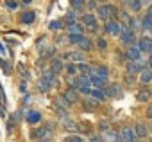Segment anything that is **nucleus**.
<instances>
[{
    "label": "nucleus",
    "mask_w": 152,
    "mask_h": 142,
    "mask_svg": "<svg viewBox=\"0 0 152 142\" xmlns=\"http://www.w3.org/2000/svg\"><path fill=\"white\" fill-rule=\"evenodd\" d=\"M120 142H138V137L134 133V128H129V126H124L120 131Z\"/></svg>",
    "instance_id": "nucleus-1"
},
{
    "label": "nucleus",
    "mask_w": 152,
    "mask_h": 142,
    "mask_svg": "<svg viewBox=\"0 0 152 142\" xmlns=\"http://www.w3.org/2000/svg\"><path fill=\"white\" fill-rule=\"evenodd\" d=\"M116 15V7H113V6H109V4H100L99 6V16L102 18V20H111L113 16Z\"/></svg>",
    "instance_id": "nucleus-2"
},
{
    "label": "nucleus",
    "mask_w": 152,
    "mask_h": 142,
    "mask_svg": "<svg viewBox=\"0 0 152 142\" xmlns=\"http://www.w3.org/2000/svg\"><path fill=\"white\" fill-rule=\"evenodd\" d=\"M50 131H52V124L39 126V128H36V129H32V131H31V138H45Z\"/></svg>",
    "instance_id": "nucleus-3"
},
{
    "label": "nucleus",
    "mask_w": 152,
    "mask_h": 142,
    "mask_svg": "<svg viewBox=\"0 0 152 142\" xmlns=\"http://www.w3.org/2000/svg\"><path fill=\"white\" fill-rule=\"evenodd\" d=\"M106 31H107L109 34L120 36V33H122V22H118V20H109V22L106 24Z\"/></svg>",
    "instance_id": "nucleus-4"
},
{
    "label": "nucleus",
    "mask_w": 152,
    "mask_h": 142,
    "mask_svg": "<svg viewBox=\"0 0 152 142\" xmlns=\"http://www.w3.org/2000/svg\"><path fill=\"white\" fill-rule=\"evenodd\" d=\"M120 38L125 45H134V31H131L129 27H122V33H120Z\"/></svg>",
    "instance_id": "nucleus-5"
},
{
    "label": "nucleus",
    "mask_w": 152,
    "mask_h": 142,
    "mask_svg": "<svg viewBox=\"0 0 152 142\" xmlns=\"http://www.w3.org/2000/svg\"><path fill=\"white\" fill-rule=\"evenodd\" d=\"M143 70H145V63H141L140 59H138V61H129V63H127V74H131V76L136 74V72L141 74Z\"/></svg>",
    "instance_id": "nucleus-6"
},
{
    "label": "nucleus",
    "mask_w": 152,
    "mask_h": 142,
    "mask_svg": "<svg viewBox=\"0 0 152 142\" xmlns=\"http://www.w3.org/2000/svg\"><path fill=\"white\" fill-rule=\"evenodd\" d=\"M63 70H64L63 61H61L59 58H54V59H52V63H50V72H52L54 76H57L59 72H63Z\"/></svg>",
    "instance_id": "nucleus-7"
},
{
    "label": "nucleus",
    "mask_w": 152,
    "mask_h": 142,
    "mask_svg": "<svg viewBox=\"0 0 152 142\" xmlns=\"http://www.w3.org/2000/svg\"><path fill=\"white\" fill-rule=\"evenodd\" d=\"M83 22H84V25H86L90 31H97V18H95L93 15L86 13V15L83 16Z\"/></svg>",
    "instance_id": "nucleus-8"
},
{
    "label": "nucleus",
    "mask_w": 152,
    "mask_h": 142,
    "mask_svg": "<svg viewBox=\"0 0 152 142\" xmlns=\"http://www.w3.org/2000/svg\"><path fill=\"white\" fill-rule=\"evenodd\" d=\"M102 138H104V142H120V135H118V131H115V129L104 131V133H102Z\"/></svg>",
    "instance_id": "nucleus-9"
},
{
    "label": "nucleus",
    "mask_w": 152,
    "mask_h": 142,
    "mask_svg": "<svg viewBox=\"0 0 152 142\" xmlns=\"http://www.w3.org/2000/svg\"><path fill=\"white\" fill-rule=\"evenodd\" d=\"M140 54H141V50H140V47H138L136 43L131 45L129 50H127V58H129L131 61H138V59H140Z\"/></svg>",
    "instance_id": "nucleus-10"
},
{
    "label": "nucleus",
    "mask_w": 152,
    "mask_h": 142,
    "mask_svg": "<svg viewBox=\"0 0 152 142\" xmlns=\"http://www.w3.org/2000/svg\"><path fill=\"white\" fill-rule=\"evenodd\" d=\"M63 99H64L66 103H77V101H79V95H77V92H75L73 88H68V90L63 94Z\"/></svg>",
    "instance_id": "nucleus-11"
},
{
    "label": "nucleus",
    "mask_w": 152,
    "mask_h": 142,
    "mask_svg": "<svg viewBox=\"0 0 152 142\" xmlns=\"http://www.w3.org/2000/svg\"><path fill=\"white\" fill-rule=\"evenodd\" d=\"M88 95H90L93 101H97V103H99V101H104V99H107V97H106V94H104V90H93V88H91Z\"/></svg>",
    "instance_id": "nucleus-12"
},
{
    "label": "nucleus",
    "mask_w": 152,
    "mask_h": 142,
    "mask_svg": "<svg viewBox=\"0 0 152 142\" xmlns=\"http://www.w3.org/2000/svg\"><path fill=\"white\" fill-rule=\"evenodd\" d=\"M134 133H136L138 138H145V137L148 135V129H147L145 124H136V126H134Z\"/></svg>",
    "instance_id": "nucleus-13"
},
{
    "label": "nucleus",
    "mask_w": 152,
    "mask_h": 142,
    "mask_svg": "<svg viewBox=\"0 0 152 142\" xmlns=\"http://www.w3.org/2000/svg\"><path fill=\"white\" fill-rule=\"evenodd\" d=\"M70 59H72V63H84V54L81 52V50H77V52H70V54H66Z\"/></svg>",
    "instance_id": "nucleus-14"
},
{
    "label": "nucleus",
    "mask_w": 152,
    "mask_h": 142,
    "mask_svg": "<svg viewBox=\"0 0 152 142\" xmlns=\"http://www.w3.org/2000/svg\"><path fill=\"white\" fill-rule=\"evenodd\" d=\"M136 45L140 47V50H143V52H148V50H150V45H152V40H150V38H141V40H140Z\"/></svg>",
    "instance_id": "nucleus-15"
},
{
    "label": "nucleus",
    "mask_w": 152,
    "mask_h": 142,
    "mask_svg": "<svg viewBox=\"0 0 152 142\" xmlns=\"http://www.w3.org/2000/svg\"><path fill=\"white\" fill-rule=\"evenodd\" d=\"M140 81H141L143 85H148V83L152 81V70H150V68H145L143 72L140 74Z\"/></svg>",
    "instance_id": "nucleus-16"
},
{
    "label": "nucleus",
    "mask_w": 152,
    "mask_h": 142,
    "mask_svg": "<svg viewBox=\"0 0 152 142\" xmlns=\"http://www.w3.org/2000/svg\"><path fill=\"white\" fill-rule=\"evenodd\" d=\"M91 87H93V90H104V87H106V79L91 78Z\"/></svg>",
    "instance_id": "nucleus-17"
},
{
    "label": "nucleus",
    "mask_w": 152,
    "mask_h": 142,
    "mask_svg": "<svg viewBox=\"0 0 152 142\" xmlns=\"http://www.w3.org/2000/svg\"><path fill=\"white\" fill-rule=\"evenodd\" d=\"M68 27V34H83V27L79 25V24H70V25H66Z\"/></svg>",
    "instance_id": "nucleus-18"
},
{
    "label": "nucleus",
    "mask_w": 152,
    "mask_h": 142,
    "mask_svg": "<svg viewBox=\"0 0 152 142\" xmlns=\"http://www.w3.org/2000/svg\"><path fill=\"white\" fill-rule=\"evenodd\" d=\"M27 121H29V124H38L41 121V115L38 112H29L27 113Z\"/></svg>",
    "instance_id": "nucleus-19"
},
{
    "label": "nucleus",
    "mask_w": 152,
    "mask_h": 142,
    "mask_svg": "<svg viewBox=\"0 0 152 142\" xmlns=\"http://www.w3.org/2000/svg\"><path fill=\"white\" fill-rule=\"evenodd\" d=\"M20 22H22V24H32V22H34V13H32V11L23 13V15L20 16Z\"/></svg>",
    "instance_id": "nucleus-20"
},
{
    "label": "nucleus",
    "mask_w": 152,
    "mask_h": 142,
    "mask_svg": "<svg viewBox=\"0 0 152 142\" xmlns=\"http://www.w3.org/2000/svg\"><path fill=\"white\" fill-rule=\"evenodd\" d=\"M83 106H84V108H86V110H90V112H91V110H95V108H97V106H99V103H97V101H93V99H90V97H88V99H86V101H84V103H83Z\"/></svg>",
    "instance_id": "nucleus-21"
},
{
    "label": "nucleus",
    "mask_w": 152,
    "mask_h": 142,
    "mask_svg": "<svg viewBox=\"0 0 152 142\" xmlns=\"http://www.w3.org/2000/svg\"><path fill=\"white\" fill-rule=\"evenodd\" d=\"M141 27L143 29H152V15H145V18L141 20Z\"/></svg>",
    "instance_id": "nucleus-22"
},
{
    "label": "nucleus",
    "mask_w": 152,
    "mask_h": 142,
    "mask_svg": "<svg viewBox=\"0 0 152 142\" xmlns=\"http://www.w3.org/2000/svg\"><path fill=\"white\" fill-rule=\"evenodd\" d=\"M79 47H81L83 50H91V41H90L88 38H83V40L79 41Z\"/></svg>",
    "instance_id": "nucleus-23"
},
{
    "label": "nucleus",
    "mask_w": 152,
    "mask_h": 142,
    "mask_svg": "<svg viewBox=\"0 0 152 142\" xmlns=\"http://www.w3.org/2000/svg\"><path fill=\"white\" fill-rule=\"evenodd\" d=\"M63 27H64V24H63L61 20H52V22H50V29H52V31H59V29H63Z\"/></svg>",
    "instance_id": "nucleus-24"
},
{
    "label": "nucleus",
    "mask_w": 152,
    "mask_h": 142,
    "mask_svg": "<svg viewBox=\"0 0 152 142\" xmlns=\"http://www.w3.org/2000/svg\"><path fill=\"white\" fill-rule=\"evenodd\" d=\"M83 38H84L83 34H68V41H70V43H77V45H79V41H81Z\"/></svg>",
    "instance_id": "nucleus-25"
},
{
    "label": "nucleus",
    "mask_w": 152,
    "mask_h": 142,
    "mask_svg": "<svg viewBox=\"0 0 152 142\" xmlns=\"http://www.w3.org/2000/svg\"><path fill=\"white\" fill-rule=\"evenodd\" d=\"M125 6L129 9H132V11H140L141 9V2H132V0H131V2H125Z\"/></svg>",
    "instance_id": "nucleus-26"
},
{
    "label": "nucleus",
    "mask_w": 152,
    "mask_h": 142,
    "mask_svg": "<svg viewBox=\"0 0 152 142\" xmlns=\"http://www.w3.org/2000/svg\"><path fill=\"white\" fill-rule=\"evenodd\" d=\"M64 68H66V72L70 76H73L75 72H77V65H75V63H68V65H64Z\"/></svg>",
    "instance_id": "nucleus-27"
},
{
    "label": "nucleus",
    "mask_w": 152,
    "mask_h": 142,
    "mask_svg": "<svg viewBox=\"0 0 152 142\" xmlns=\"http://www.w3.org/2000/svg\"><path fill=\"white\" fill-rule=\"evenodd\" d=\"M136 97H138V101H147V99L150 97V92H147V90H140Z\"/></svg>",
    "instance_id": "nucleus-28"
},
{
    "label": "nucleus",
    "mask_w": 152,
    "mask_h": 142,
    "mask_svg": "<svg viewBox=\"0 0 152 142\" xmlns=\"http://www.w3.org/2000/svg\"><path fill=\"white\" fill-rule=\"evenodd\" d=\"M131 31L132 29H138V27H141V22L140 20H136V18H131V22H129V25H127Z\"/></svg>",
    "instance_id": "nucleus-29"
},
{
    "label": "nucleus",
    "mask_w": 152,
    "mask_h": 142,
    "mask_svg": "<svg viewBox=\"0 0 152 142\" xmlns=\"http://www.w3.org/2000/svg\"><path fill=\"white\" fill-rule=\"evenodd\" d=\"M77 70H81L84 76H88V74H90V67H88L86 63H79V65H77Z\"/></svg>",
    "instance_id": "nucleus-30"
},
{
    "label": "nucleus",
    "mask_w": 152,
    "mask_h": 142,
    "mask_svg": "<svg viewBox=\"0 0 152 142\" xmlns=\"http://www.w3.org/2000/svg\"><path fill=\"white\" fill-rule=\"evenodd\" d=\"M39 90H43V92L50 90V83H48V81H45L43 78H41V81H39Z\"/></svg>",
    "instance_id": "nucleus-31"
},
{
    "label": "nucleus",
    "mask_w": 152,
    "mask_h": 142,
    "mask_svg": "<svg viewBox=\"0 0 152 142\" xmlns=\"http://www.w3.org/2000/svg\"><path fill=\"white\" fill-rule=\"evenodd\" d=\"M64 128H66L68 131H79V126L75 124V122H66V124H64Z\"/></svg>",
    "instance_id": "nucleus-32"
},
{
    "label": "nucleus",
    "mask_w": 152,
    "mask_h": 142,
    "mask_svg": "<svg viewBox=\"0 0 152 142\" xmlns=\"http://www.w3.org/2000/svg\"><path fill=\"white\" fill-rule=\"evenodd\" d=\"M72 7H73L75 11H79L81 7H84V2H81V0H73V2H72Z\"/></svg>",
    "instance_id": "nucleus-33"
},
{
    "label": "nucleus",
    "mask_w": 152,
    "mask_h": 142,
    "mask_svg": "<svg viewBox=\"0 0 152 142\" xmlns=\"http://www.w3.org/2000/svg\"><path fill=\"white\" fill-rule=\"evenodd\" d=\"M99 128H100V129H102V133H104V131H107V129H109V124H107L106 121H102V122L99 124Z\"/></svg>",
    "instance_id": "nucleus-34"
},
{
    "label": "nucleus",
    "mask_w": 152,
    "mask_h": 142,
    "mask_svg": "<svg viewBox=\"0 0 152 142\" xmlns=\"http://www.w3.org/2000/svg\"><path fill=\"white\" fill-rule=\"evenodd\" d=\"M68 85H70V87H77V79H75L73 76H70V78H68Z\"/></svg>",
    "instance_id": "nucleus-35"
},
{
    "label": "nucleus",
    "mask_w": 152,
    "mask_h": 142,
    "mask_svg": "<svg viewBox=\"0 0 152 142\" xmlns=\"http://www.w3.org/2000/svg\"><path fill=\"white\" fill-rule=\"evenodd\" d=\"M68 142H83V138L79 137V135H73V137H70V140Z\"/></svg>",
    "instance_id": "nucleus-36"
},
{
    "label": "nucleus",
    "mask_w": 152,
    "mask_h": 142,
    "mask_svg": "<svg viewBox=\"0 0 152 142\" xmlns=\"http://www.w3.org/2000/svg\"><path fill=\"white\" fill-rule=\"evenodd\" d=\"M6 6H7L9 9H16V7H18V2H6Z\"/></svg>",
    "instance_id": "nucleus-37"
},
{
    "label": "nucleus",
    "mask_w": 152,
    "mask_h": 142,
    "mask_svg": "<svg viewBox=\"0 0 152 142\" xmlns=\"http://www.w3.org/2000/svg\"><path fill=\"white\" fill-rule=\"evenodd\" d=\"M97 43H99V47H100V49H106V47H107L106 40H102V38H99V41H97Z\"/></svg>",
    "instance_id": "nucleus-38"
},
{
    "label": "nucleus",
    "mask_w": 152,
    "mask_h": 142,
    "mask_svg": "<svg viewBox=\"0 0 152 142\" xmlns=\"http://www.w3.org/2000/svg\"><path fill=\"white\" fill-rule=\"evenodd\" d=\"M124 79H125V83H127V85H131V83H132V76H131V74H125V78H124Z\"/></svg>",
    "instance_id": "nucleus-39"
},
{
    "label": "nucleus",
    "mask_w": 152,
    "mask_h": 142,
    "mask_svg": "<svg viewBox=\"0 0 152 142\" xmlns=\"http://www.w3.org/2000/svg\"><path fill=\"white\" fill-rule=\"evenodd\" d=\"M4 54H6V47L0 43V56H4Z\"/></svg>",
    "instance_id": "nucleus-40"
},
{
    "label": "nucleus",
    "mask_w": 152,
    "mask_h": 142,
    "mask_svg": "<svg viewBox=\"0 0 152 142\" xmlns=\"http://www.w3.org/2000/svg\"><path fill=\"white\" fill-rule=\"evenodd\" d=\"M88 7H99V4L97 2H88Z\"/></svg>",
    "instance_id": "nucleus-41"
},
{
    "label": "nucleus",
    "mask_w": 152,
    "mask_h": 142,
    "mask_svg": "<svg viewBox=\"0 0 152 142\" xmlns=\"http://www.w3.org/2000/svg\"><path fill=\"white\" fill-rule=\"evenodd\" d=\"M147 115H148V117H150V119H152V106H150V108H148V110H147Z\"/></svg>",
    "instance_id": "nucleus-42"
},
{
    "label": "nucleus",
    "mask_w": 152,
    "mask_h": 142,
    "mask_svg": "<svg viewBox=\"0 0 152 142\" xmlns=\"http://www.w3.org/2000/svg\"><path fill=\"white\" fill-rule=\"evenodd\" d=\"M0 115H2V117L6 115V112H4V106H0Z\"/></svg>",
    "instance_id": "nucleus-43"
},
{
    "label": "nucleus",
    "mask_w": 152,
    "mask_h": 142,
    "mask_svg": "<svg viewBox=\"0 0 152 142\" xmlns=\"http://www.w3.org/2000/svg\"><path fill=\"white\" fill-rule=\"evenodd\" d=\"M147 63H148V67H150V68H152V56H150V58H148V61H147Z\"/></svg>",
    "instance_id": "nucleus-44"
},
{
    "label": "nucleus",
    "mask_w": 152,
    "mask_h": 142,
    "mask_svg": "<svg viewBox=\"0 0 152 142\" xmlns=\"http://www.w3.org/2000/svg\"><path fill=\"white\" fill-rule=\"evenodd\" d=\"M148 15H152V4H150V9H148Z\"/></svg>",
    "instance_id": "nucleus-45"
},
{
    "label": "nucleus",
    "mask_w": 152,
    "mask_h": 142,
    "mask_svg": "<svg viewBox=\"0 0 152 142\" xmlns=\"http://www.w3.org/2000/svg\"><path fill=\"white\" fill-rule=\"evenodd\" d=\"M148 52H150V56H152V45H150V50H148Z\"/></svg>",
    "instance_id": "nucleus-46"
},
{
    "label": "nucleus",
    "mask_w": 152,
    "mask_h": 142,
    "mask_svg": "<svg viewBox=\"0 0 152 142\" xmlns=\"http://www.w3.org/2000/svg\"><path fill=\"white\" fill-rule=\"evenodd\" d=\"M150 99H152V92H150Z\"/></svg>",
    "instance_id": "nucleus-47"
},
{
    "label": "nucleus",
    "mask_w": 152,
    "mask_h": 142,
    "mask_svg": "<svg viewBox=\"0 0 152 142\" xmlns=\"http://www.w3.org/2000/svg\"><path fill=\"white\" fill-rule=\"evenodd\" d=\"M39 142H43V140H39Z\"/></svg>",
    "instance_id": "nucleus-48"
}]
</instances>
